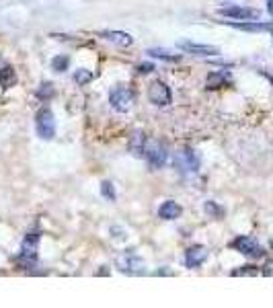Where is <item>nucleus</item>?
Instances as JSON below:
<instances>
[{
  "label": "nucleus",
  "instance_id": "1",
  "mask_svg": "<svg viewBox=\"0 0 273 308\" xmlns=\"http://www.w3.org/2000/svg\"><path fill=\"white\" fill-rule=\"evenodd\" d=\"M35 131L41 140H52L56 136V119L50 107H41L35 115Z\"/></svg>",
  "mask_w": 273,
  "mask_h": 308
},
{
  "label": "nucleus",
  "instance_id": "2",
  "mask_svg": "<svg viewBox=\"0 0 273 308\" xmlns=\"http://www.w3.org/2000/svg\"><path fill=\"white\" fill-rule=\"evenodd\" d=\"M109 103L113 109H117V111H129V107L133 103V91L127 89L125 84H117L115 89L109 93Z\"/></svg>",
  "mask_w": 273,
  "mask_h": 308
},
{
  "label": "nucleus",
  "instance_id": "3",
  "mask_svg": "<svg viewBox=\"0 0 273 308\" xmlns=\"http://www.w3.org/2000/svg\"><path fill=\"white\" fill-rule=\"evenodd\" d=\"M230 247H232L234 251L246 255V257H253V259H259V257H263V253H265L263 247L257 243L253 236H238V238H234L232 243H230Z\"/></svg>",
  "mask_w": 273,
  "mask_h": 308
},
{
  "label": "nucleus",
  "instance_id": "4",
  "mask_svg": "<svg viewBox=\"0 0 273 308\" xmlns=\"http://www.w3.org/2000/svg\"><path fill=\"white\" fill-rule=\"evenodd\" d=\"M148 99L156 107H167V105H171V99H173L171 97V89L163 80H154L150 84V89H148Z\"/></svg>",
  "mask_w": 273,
  "mask_h": 308
},
{
  "label": "nucleus",
  "instance_id": "5",
  "mask_svg": "<svg viewBox=\"0 0 273 308\" xmlns=\"http://www.w3.org/2000/svg\"><path fill=\"white\" fill-rule=\"evenodd\" d=\"M144 157L148 159V163H150L152 169H161V167L167 163V150H165V146H163L161 142L152 140V142H148L146 148H144Z\"/></svg>",
  "mask_w": 273,
  "mask_h": 308
},
{
  "label": "nucleus",
  "instance_id": "6",
  "mask_svg": "<svg viewBox=\"0 0 273 308\" xmlns=\"http://www.w3.org/2000/svg\"><path fill=\"white\" fill-rule=\"evenodd\" d=\"M117 267L119 271L123 273H129V275H138V273H144V261L140 257H135V255H121L117 257Z\"/></svg>",
  "mask_w": 273,
  "mask_h": 308
},
{
  "label": "nucleus",
  "instance_id": "7",
  "mask_svg": "<svg viewBox=\"0 0 273 308\" xmlns=\"http://www.w3.org/2000/svg\"><path fill=\"white\" fill-rule=\"evenodd\" d=\"M220 15L228 19H238V21H257L261 17V11L248 9V7H228V9H220Z\"/></svg>",
  "mask_w": 273,
  "mask_h": 308
},
{
  "label": "nucleus",
  "instance_id": "8",
  "mask_svg": "<svg viewBox=\"0 0 273 308\" xmlns=\"http://www.w3.org/2000/svg\"><path fill=\"white\" fill-rule=\"evenodd\" d=\"M175 163H177V167H179L181 171H185V173H195L197 167H199V159L195 157V152L189 150V148L177 152Z\"/></svg>",
  "mask_w": 273,
  "mask_h": 308
},
{
  "label": "nucleus",
  "instance_id": "9",
  "mask_svg": "<svg viewBox=\"0 0 273 308\" xmlns=\"http://www.w3.org/2000/svg\"><path fill=\"white\" fill-rule=\"evenodd\" d=\"M208 259V249L201 247V245H195V247H189L187 253H185V265L189 269H195L199 265H203Z\"/></svg>",
  "mask_w": 273,
  "mask_h": 308
},
{
  "label": "nucleus",
  "instance_id": "10",
  "mask_svg": "<svg viewBox=\"0 0 273 308\" xmlns=\"http://www.w3.org/2000/svg\"><path fill=\"white\" fill-rule=\"evenodd\" d=\"M179 50L193 54V56H218L220 54V50L214 46H201V43H193V41H179Z\"/></svg>",
  "mask_w": 273,
  "mask_h": 308
},
{
  "label": "nucleus",
  "instance_id": "11",
  "mask_svg": "<svg viewBox=\"0 0 273 308\" xmlns=\"http://www.w3.org/2000/svg\"><path fill=\"white\" fill-rule=\"evenodd\" d=\"M228 23V21H224ZM234 29L248 31V33H261V31H273V23H261V21H244V23H228Z\"/></svg>",
  "mask_w": 273,
  "mask_h": 308
},
{
  "label": "nucleus",
  "instance_id": "12",
  "mask_svg": "<svg viewBox=\"0 0 273 308\" xmlns=\"http://www.w3.org/2000/svg\"><path fill=\"white\" fill-rule=\"evenodd\" d=\"M144 148H146V136L142 129H135L131 138H129V152L133 154V157L142 159L144 157Z\"/></svg>",
  "mask_w": 273,
  "mask_h": 308
},
{
  "label": "nucleus",
  "instance_id": "13",
  "mask_svg": "<svg viewBox=\"0 0 273 308\" xmlns=\"http://www.w3.org/2000/svg\"><path fill=\"white\" fill-rule=\"evenodd\" d=\"M99 35L103 39L111 41V43H117V46H121V48H127L133 43V37L129 33H123V31H101Z\"/></svg>",
  "mask_w": 273,
  "mask_h": 308
},
{
  "label": "nucleus",
  "instance_id": "14",
  "mask_svg": "<svg viewBox=\"0 0 273 308\" xmlns=\"http://www.w3.org/2000/svg\"><path fill=\"white\" fill-rule=\"evenodd\" d=\"M37 245H39V234L37 232H31L25 236V240H23L21 245V255L23 257H37Z\"/></svg>",
  "mask_w": 273,
  "mask_h": 308
},
{
  "label": "nucleus",
  "instance_id": "15",
  "mask_svg": "<svg viewBox=\"0 0 273 308\" xmlns=\"http://www.w3.org/2000/svg\"><path fill=\"white\" fill-rule=\"evenodd\" d=\"M181 206L177 204V202H173V200H169V202H165L161 208H158V216H161L163 220H177L179 216H181Z\"/></svg>",
  "mask_w": 273,
  "mask_h": 308
},
{
  "label": "nucleus",
  "instance_id": "16",
  "mask_svg": "<svg viewBox=\"0 0 273 308\" xmlns=\"http://www.w3.org/2000/svg\"><path fill=\"white\" fill-rule=\"evenodd\" d=\"M230 82V74L228 72H212L208 76V82H206V89L208 91H216V89H222Z\"/></svg>",
  "mask_w": 273,
  "mask_h": 308
},
{
  "label": "nucleus",
  "instance_id": "17",
  "mask_svg": "<svg viewBox=\"0 0 273 308\" xmlns=\"http://www.w3.org/2000/svg\"><path fill=\"white\" fill-rule=\"evenodd\" d=\"M17 84V72H15V68L13 66H3L0 68V86L3 89H11V86H15Z\"/></svg>",
  "mask_w": 273,
  "mask_h": 308
},
{
  "label": "nucleus",
  "instance_id": "18",
  "mask_svg": "<svg viewBox=\"0 0 273 308\" xmlns=\"http://www.w3.org/2000/svg\"><path fill=\"white\" fill-rule=\"evenodd\" d=\"M148 56H152V58H161V60H167V62H181V54H171V52L161 50V48H152V50H148Z\"/></svg>",
  "mask_w": 273,
  "mask_h": 308
},
{
  "label": "nucleus",
  "instance_id": "19",
  "mask_svg": "<svg viewBox=\"0 0 273 308\" xmlns=\"http://www.w3.org/2000/svg\"><path fill=\"white\" fill-rule=\"evenodd\" d=\"M68 64H70V58L68 56H56L52 60V70L54 72H64L68 68Z\"/></svg>",
  "mask_w": 273,
  "mask_h": 308
},
{
  "label": "nucleus",
  "instance_id": "20",
  "mask_svg": "<svg viewBox=\"0 0 273 308\" xmlns=\"http://www.w3.org/2000/svg\"><path fill=\"white\" fill-rule=\"evenodd\" d=\"M101 193H103L105 200H109V202H115V197H117L115 187H113L111 181H103V183H101Z\"/></svg>",
  "mask_w": 273,
  "mask_h": 308
},
{
  "label": "nucleus",
  "instance_id": "21",
  "mask_svg": "<svg viewBox=\"0 0 273 308\" xmlns=\"http://www.w3.org/2000/svg\"><path fill=\"white\" fill-rule=\"evenodd\" d=\"M203 210H206V214L212 216V218H222L224 216V208H220L216 202H206Z\"/></svg>",
  "mask_w": 273,
  "mask_h": 308
},
{
  "label": "nucleus",
  "instance_id": "22",
  "mask_svg": "<svg viewBox=\"0 0 273 308\" xmlns=\"http://www.w3.org/2000/svg\"><path fill=\"white\" fill-rule=\"evenodd\" d=\"M90 80H93V72L90 70H84V68H80V70H76V74H74V82L76 84H88Z\"/></svg>",
  "mask_w": 273,
  "mask_h": 308
},
{
  "label": "nucleus",
  "instance_id": "23",
  "mask_svg": "<svg viewBox=\"0 0 273 308\" xmlns=\"http://www.w3.org/2000/svg\"><path fill=\"white\" fill-rule=\"evenodd\" d=\"M37 97H39V99L54 97V84H52V82H43L39 89H37Z\"/></svg>",
  "mask_w": 273,
  "mask_h": 308
},
{
  "label": "nucleus",
  "instance_id": "24",
  "mask_svg": "<svg viewBox=\"0 0 273 308\" xmlns=\"http://www.w3.org/2000/svg\"><path fill=\"white\" fill-rule=\"evenodd\" d=\"M257 273H259V269L253 267V265H244L242 269H234L232 271V275H257Z\"/></svg>",
  "mask_w": 273,
  "mask_h": 308
},
{
  "label": "nucleus",
  "instance_id": "25",
  "mask_svg": "<svg viewBox=\"0 0 273 308\" xmlns=\"http://www.w3.org/2000/svg\"><path fill=\"white\" fill-rule=\"evenodd\" d=\"M152 70H154V64H140L138 66V72L140 74H150Z\"/></svg>",
  "mask_w": 273,
  "mask_h": 308
},
{
  "label": "nucleus",
  "instance_id": "26",
  "mask_svg": "<svg viewBox=\"0 0 273 308\" xmlns=\"http://www.w3.org/2000/svg\"><path fill=\"white\" fill-rule=\"evenodd\" d=\"M263 273H265V275H273V261H269V263H267L265 269H263Z\"/></svg>",
  "mask_w": 273,
  "mask_h": 308
},
{
  "label": "nucleus",
  "instance_id": "27",
  "mask_svg": "<svg viewBox=\"0 0 273 308\" xmlns=\"http://www.w3.org/2000/svg\"><path fill=\"white\" fill-rule=\"evenodd\" d=\"M267 9H269V15L273 17V0H267Z\"/></svg>",
  "mask_w": 273,
  "mask_h": 308
},
{
  "label": "nucleus",
  "instance_id": "28",
  "mask_svg": "<svg viewBox=\"0 0 273 308\" xmlns=\"http://www.w3.org/2000/svg\"><path fill=\"white\" fill-rule=\"evenodd\" d=\"M271 247H273V245H271Z\"/></svg>",
  "mask_w": 273,
  "mask_h": 308
}]
</instances>
